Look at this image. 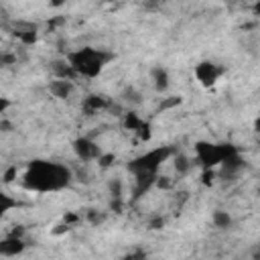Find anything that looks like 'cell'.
Masks as SVG:
<instances>
[{
	"label": "cell",
	"mask_w": 260,
	"mask_h": 260,
	"mask_svg": "<svg viewBox=\"0 0 260 260\" xmlns=\"http://www.w3.org/2000/svg\"><path fill=\"white\" fill-rule=\"evenodd\" d=\"M24 252V242L20 240V236H8L4 240H0V256H16Z\"/></svg>",
	"instance_id": "obj_8"
},
{
	"label": "cell",
	"mask_w": 260,
	"mask_h": 260,
	"mask_svg": "<svg viewBox=\"0 0 260 260\" xmlns=\"http://www.w3.org/2000/svg\"><path fill=\"white\" fill-rule=\"evenodd\" d=\"M104 106H106V102H104L102 95H89L87 102H85V108H87L89 112H95V110H100V108H104Z\"/></svg>",
	"instance_id": "obj_14"
},
{
	"label": "cell",
	"mask_w": 260,
	"mask_h": 260,
	"mask_svg": "<svg viewBox=\"0 0 260 260\" xmlns=\"http://www.w3.org/2000/svg\"><path fill=\"white\" fill-rule=\"evenodd\" d=\"M232 152H236L230 146H219V144H207V142H199L197 144V158L205 169H211L215 165H221V160L225 156H230Z\"/></svg>",
	"instance_id": "obj_4"
},
{
	"label": "cell",
	"mask_w": 260,
	"mask_h": 260,
	"mask_svg": "<svg viewBox=\"0 0 260 260\" xmlns=\"http://www.w3.org/2000/svg\"><path fill=\"white\" fill-rule=\"evenodd\" d=\"M14 175H16V167H12V169H10V171H8V173H6V175H4V181H6V183H10V181H12V177H14Z\"/></svg>",
	"instance_id": "obj_19"
},
{
	"label": "cell",
	"mask_w": 260,
	"mask_h": 260,
	"mask_svg": "<svg viewBox=\"0 0 260 260\" xmlns=\"http://www.w3.org/2000/svg\"><path fill=\"white\" fill-rule=\"evenodd\" d=\"M122 95H124L126 102H132V104H138V102H140V93H136L132 87H126Z\"/></svg>",
	"instance_id": "obj_16"
},
{
	"label": "cell",
	"mask_w": 260,
	"mask_h": 260,
	"mask_svg": "<svg viewBox=\"0 0 260 260\" xmlns=\"http://www.w3.org/2000/svg\"><path fill=\"white\" fill-rule=\"evenodd\" d=\"M18 203H16V199H12L8 193H4V191H0V217L4 215V213H8L12 207H16Z\"/></svg>",
	"instance_id": "obj_13"
},
{
	"label": "cell",
	"mask_w": 260,
	"mask_h": 260,
	"mask_svg": "<svg viewBox=\"0 0 260 260\" xmlns=\"http://www.w3.org/2000/svg\"><path fill=\"white\" fill-rule=\"evenodd\" d=\"M73 79H63V77H55L51 83H49V91L59 98V100H67L71 93H73Z\"/></svg>",
	"instance_id": "obj_7"
},
{
	"label": "cell",
	"mask_w": 260,
	"mask_h": 260,
	"mask_svg": "<svg viewBox=\"0 0 260 260\" xmlns=\"http://www.w3.org/2000/svg\"><path fill=\"white\" fill-rule=\"evenodd\" d=\"M189 167H191V162H189V158H187V156L179 154V156L175 158V169H177V173H179V175H185V173L189 171Z\"/></svg>",
	"instance_id": "obj_15"
},
{
	"label": "cell",
	"mask_w": 260,
	"mask_h": 260,
	"mask_svg": "<svg viewBox=\"0 0 260 260\" xmlns=\"http://www.w3.org/2000/svg\"><path fill=\"white\" fill-rule=\"evenodd\" d=\"M14 35L22 41V43H32L37 39V26L35 24H28V22H16L12 26Z\"/></svg>",
	"instance_id": "obj_9"
},
{
	"label": "cell",
	"mask_w": 260,
	"mask_h": 260,
	"mask_svg": "<svg viewBox=\"0 0 260 260\" xmlns=\"http://www.w3.org/2000/svg\"><path fill=\"white\" fill-rule=\"evenodd\" d=\"M150 225H152V230H158L160 225H165V219H162V217H158V219H154Z\"/></svg>",
	"instance_id": "obj_21"
},
{
	"label": "cell",
	"mask_w": 260,
	"mask_h": 260,
	"mask_svg": "<svg viewBox=\"0 0 260 260\" xmlns=\"http://www.w3.org/2000/svg\"><path fill=\"white\" fill-rule=\"evenodd\" d=\"M6 108H10V102H8L6 98H0V114H2Z\"/></svg>",
	"instance_id": "obj_20"
},
{
	"label": "cell",
	"mask_w": 260,
	"mask_h": 260,
	"mask_svg": "<svg viewBox=\"0 0 260 260\" xmlns=\"http://www.w3.org/2000/svg\"><path fill=\"white\" fill-rule=\"evenodd\" d=\"M73 150H75L77 158L83 160V162H89V160H93V158H98L102 154L98 144L93 140H89V138H77L73 142Z\"/></svg>",
	"instance_id": "obj_5"
},
{
	"label": "cell",
	"mask_w": 260,
	"mask_h": 260,
	"mask_svg": "<svg viewBox=\"0 0 260 260\" xmlns=\"http://www.w3.org/2000/svg\"><path fill=\"white\" fill-rule=\"evenodd\" d=\"M69 61V65L73 67L75 75H83V77H95L100 75V71L104 69V65L112 59V55L100 51V49H91V47H85V49H79V51H73L65 57Z\"/></svg>",
	"instance_id": "obj_2"
},
{
	"label": "cell",
	"mask_w": 260,
	"mask_h": 260,
	"mask_svg": "<svg viewBox=\"0 0 260 260\" xmlns=\"http://www.w3.org/2000/svg\"><path fill=\"white\" fill-rule=\"evenodd\" d=\"M211 221H213V225H215V228H219V230H228V228L232 225V215H230L228 211L217 209V211H213Z\"/></svg>",
	"instance_id": "obj_12"
},
{
	"label": "cell",
	"mask_w": 260,
	"mask_h": 260,
	"mask_svg": "<svg viewBox=\"0 0 260 260\" xmlns=\"http://www.w3.org/2000/svg\"><path fill=\"white\" fill-rule=\"evenodd\" d=\"M150 77H152V83H154L156 91H165L169 87V73H167V69L154 67L152 73H150Z\"/></svg>",
	"instance_id": "obj_11"
},
{
	"label": "cell",
	"mask_w": 260,
	"mask_h": 260,
	"mask_svg": "<svg viewBox=\"0 0 260 260\" xmlns=\"http://www.w3.org/2000/svg\"><path fill=\"white\" fill-rule=\"evenodd\" d=\"M126 126L130 130H136V128H142V122L136 118V114H126Z\"/></svg>",
	"instance_id": "obj_17"
},
{
	"label": "cell",
	"mask_w": 260,
	"mask_h": 260,
	"mask_svg": "<svg viewBox=\"0 0 260 260\" xmlns=\"http://www.w3.org/2000/svg\"><path fill=\"white\" fill-rule=\"evenodd\" d=\"M217 75H219V69H217L213 63H209V61H203V63H199V65L195 67V77H197L203 85H211V83L217 79Z\"/></svg>",
	"instance_id": "obj_6"
},
{
	"label": "cell",
	"mask_w": 260,
	"mask_h": 260,
	"mask_svg": "<svg viewBox=\"0 0 260 260\" xmlns=\"http://www.w3.org/2000/svg\"><path fill=\"white\" fill-rule=\"evenodd\" d=\"M110 193H112L114 199H120V197H122V183H120L118 179H114V181L110 183Z\"/></svg>",
	"instance_id": "obj_18"
},
{
	"label": "cell",
	"mask_w": 260,
	"mask_h": 260,
	"mask_svg": "<svg viewBox=\"0 0 260 260\" xmlns=\"http://www.w3.org/2000/svg\"><path fill=\"white\" fill-rule=\"evenodd\" d=\"M51 69H53V75L55 77H63V79H73L75 77V71L73 67L69 65L67 59H57L51 63Z\"/></svg>",
	"instance_id": "obj_10"
},
{
	"label": "cell",
	"mask_w": 260,
	"mask_h": 260,
	"mask_svg": "<svg viewBox=\"0 0 260 260\" xmlns=\"http://www.w3.org/2000/svg\"><path fill=\"white\" fill-rule=\"evenodd\" d=\"M69 181H71V171L65 165L51 160H35L24 175V185L39 193L59 191L67 187Z\"/></svg>",
	"instance_id": "obj_1"
},
{
	"label": "cell",
	"mask_w": 260,
	"mask_h": 260,
	"mask_svg": "<svg viewBox=\"0 0 260 260\" xmlns=\"http://www.w3.org/2000/svg\"><path fill=\"white\" fill-rule=\"evenodd\" d=\"M169 154H171L169 148H156V150H150V152H146V154L134 158V160L128 165V169H130L134 175H156L160 162H162Z\"/></svg>",
	"instance_id": "obj_3"
},
{
	"label": "cell",
	"mask_w": 260,
	"mask_h": 260,
	"mask_svg": "<svg viewBox=\"0 0 260 260\" xmlns=\"http://www.w3.org/2000/svg\"><path fill=\"white\" fill-rule=\"evenodd\" d=\"M146 2H148V4H154V2H158V0H146Z\"/></svg>",
	"instance_id": "obj_22"
}]
</instances>
